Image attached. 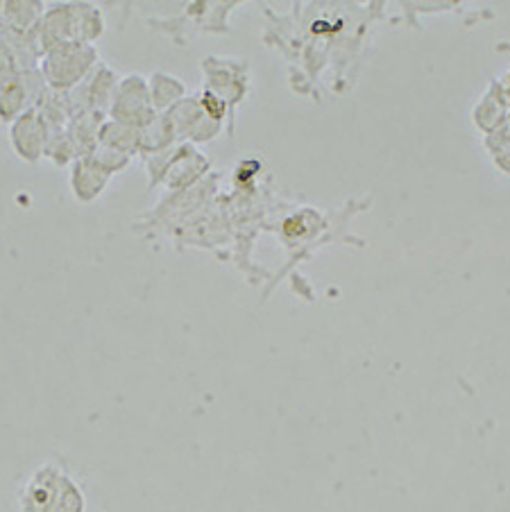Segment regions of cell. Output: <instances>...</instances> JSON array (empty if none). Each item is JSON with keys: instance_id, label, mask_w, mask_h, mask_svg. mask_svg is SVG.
Listing matches in <instances>:
<instances>
[{"instance_id": "cell-1", "label": "cell", "mask_w": 510, "mask_h": 512, "mask_svg": "<svg viewBox=\"0 0 510 512\" xmlns=\"http://www.w3.org/2000/svg\"><path fill=\"white\" fill-rule=\"evenodd\" d=\"M64 476L66 474L62 472V469L53 463L34 469V474L28 481H25V485L21 488V494H19L21 512H50L53 510L59 488H62Z\"/></svg>"}, {"instance_id": "cell-2", "label": "cell", "mask_w": 510, "mask_h": 512, "mask_svg": "<svg viewBox=\"0 0 510 512\" xmlns=\"http://www.w3.org/2000/svg\"><path fill=\"white\" fill-rule=\"evenodd\" d=\"M84 510H87V501H84L80 485L66 474L62 481V488H59V494L55 499V506L50 512H84Z\"/></svg>"}]
</instances>
